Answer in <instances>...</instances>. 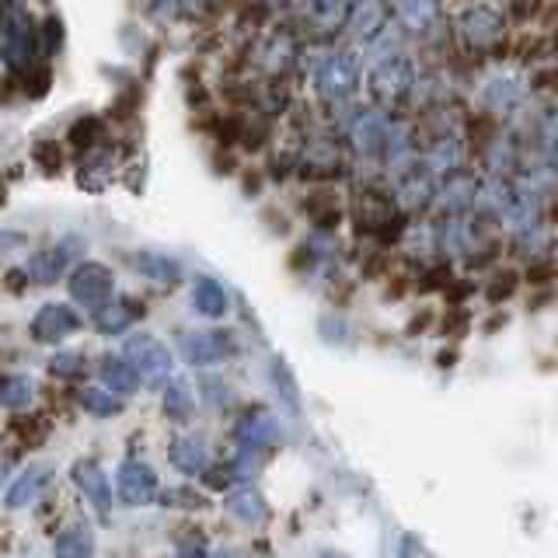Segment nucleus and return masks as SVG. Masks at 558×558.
Returning a JSON list of instances; mask_svg holds the SVG:
<instances>
[{
  "mask_svg": "<svg viewBox=\"0 0 558 558\" xmlns=\"http://www.w3.org/2000/svg\"><path fill=\"white\" fill-rule=\"evenodd\" d=\"M196 304H199V311H203V314H209V318H217V314H223V307H227L223 293H220L214 283H203V287H199Z\"/></svg>",
  "mask_w": 558,
  "mask_h": 558,
  "instance_id": "21",
  "label": "nucleus"
},
{
  "mask_svg": "<svg viewBox=\"0 0 558 558\" xmlns=\"http://www.w3.org/2000/svg\"><path fill=\"white\" fill-rule=\"evenodd\" d=\"M161 405H165V418H171V423H185V418L192 415V409H196V405H192V395H189L185 380H171L168 384Z\"/></svg>",
  "mask_w": 558,
  "mask_h": 558,
  "instance_id": "13",
  "label": "nucleus"
},
{
  "mask_svg": "<svg viewBox=\"0 0 558 558\" xmlns=\"http://www.w3.org/2000/svg\"><path fill=\"white\" fill-rule=\"evenodd\" d=\"M49 374L57 380H81L87 374V363L77 353H57L49 360Z\"/></svg>",
  "mask_w": 558,
  "mask_h": 558,
  "instance_id": "16",
  "label": "nucleus"
},
{
  "mask_svg": "<svg viewBox=\"0 0 558 558\" xmlns=\"http://www.w3.org/2000/svg\"><path fill=\"white\" fill-rule=\"evenodd\" d=\"M109 287H112V279H109V272H105L101 266H84L74 276V293L81 296V301H87V304H98L101 296L109 293Z\"/></svg>",
  "mask_w": 558,
  "mask_h": 558,
  "instance_id": "12",
  "label": "nucleus"
},
{
  "mask_svg": "<svg viewBox=\"0 0 558 558\" xmlns=\"http://www.w3.org/2000/svg\"><path fill=\"white\" fill-rule=\"evenodd\" d=\"M555 276H558V269L551 266V262H537V266H531V272H527L531 283H548V279H555Z\"/></svg>",
  "mask_w": 558,
  "mask_h": 558,
  "instance_id": "23",
  "label": "nucleus"
},
{
  "mask_svg": "<svg viewBox=\"0 0 558 558\" xmlns=\"http://www.w3.org/2000/svg\"><path fill=\"white\" fill-rule=\"evenodd\" d=\"M70 478H74V485L81 488V496L95 506V513L101 520L112 513V485H109L105 471L95 461H87V458L74 461V468H70Z\"/></svg>",
  "mask_w": 558,
  "mask_h": 558,
  "instance_id": "3",
  "label": "nucleus"
},
{
  "mask_svg": "<svg viewBox=\"0 0 558 558\" xmlns=\"http://www.w3.org/2000/svg\"><path fill=\"white\" fill-rule=\"evenodd\" d=\"M517 283H520V276L517 272H499L493 283H488V290H485V296H488V304H502V301H510V296L517 293Z\"/></svg>",
  "mask_w": 558,
  "mask_h": 558,
  "instance_id": "19",
  "label": "nucleus"
},
{
  "mask_svg": "<svg viewBox=\"0 0 558 558\" xmlns=\"http://www.w3.org/2000/svg\"><path fill=\"white\" fill-rule=\"evenodd\" d=\"M98 328L101 331H122V328H126V314H122V311H101L98 314Z\"/></svg>",
  "mask_w": 558,
  "mask_h": 558,
  "instance_id": "22",
  "label": "nucleus"
},
{
  "mask_svg": "<svg viewBox=\"0 0 558 558\" xmlns=\"http://www.w3.org/2000/svg\"><path fill=\"white\" fill-rule=\"evenodd\" d=\"M98 371H101V380L109 384L112 391H119V395H133L140 388V380H144V377L136 374L133 363L119 360V356H105Z\"/></svg>",
  "mask_w": 558,
  "mask_h": 558,
  "instance_id": "10",
  "label": "nucleus"
},
{
  "mask_svg": "<svg viewBox=\"0 0 558 558\" xmlns=\"http://www.w3.org/2000/svg\"><path fill=\"white\" fill-rule=\"evenodd\" d=\"M429 318H433L429 311H423V314H418V318H412V325H409L412 336H415V331H426V328H429Z\"/></svg>",
  "mask_w": 558,
  "mask_h": 558,
  "instance_id": "25",
  "label": "nucleus"
},
{
  "mask_svg": "<svg viewBox=\"0 0 558 558\" xmlns=\"http://www.w3.org/2000/svg\"><path fill=\"white\" fill-rule=\"evenodd\" d=\"M126 353H130V363L136 366V374L144 377L147 388H168L171 384V353L161 342L150 339V336H140V339H130Z\"/></svg>",
  "mask_w": 558,
  "mask_h": 558,
  "instance_id": "2",
  "label": "nucleus"
},
{
  "mask_svg": "<svg viewBox=\"0 0 558 558\" xmlns=\"http://www.w3.org/2000/svg\"><path fill=\"white\" fill-rule=\"evenodd\" d=\"M227 510L244 523H262L269 517V502L262 499L258 488H238V493L227 496Z\"/></svg>",
  "mask_w": 558,
  "mask_h": 558,
  "instance_id": "11",
  "label": "nucleus"
},
{
  "mask_svg": "<svg viewBox=\"0 0 558 558\" xmlns=\"http://www.w3.org/2000/svg\"><path fill=\"white\" fill-rule=\"evenodd\" d=\"M234 436H238V447L262 450V447H269V444L279 440V426H276V418L266 409H252V412H244L238 418Z\"/></svg>",
  "mask_w": 558,
  "mask_h": 558,
  "instance_id": "4",
  "label": "nucleus"
},
{
  "mask_svg": "<svg viewBox=\"0 0 558 558\" xmlns=\"http://www.w3.org/2000/svg\"><path fill=\"white\" fill-rule=\"evenodd\" d=\"M199 478L206 482V488H217V493H223V488H231L238 482V468L234 464H209Z\"/></svg>",
  "mask_w": 558,
  "mask_h": 558,
  "instance_id": "20",
  "label": "nucleus"
},
{
  "mask_svg": "<svg viewBox=\"0 0 558 558\" xmlns=\"http://www.w3.org/2000/svg\"><path fill=\"white\" fill-rule=\"evenodd\" d=\"M0 405L11 412H25L32 405V380L22 374L4 377V388H0Z\"/></svg>",
  "mask_w": 558,
  "mask_h": 558,
  "instance_id": "15",
  "label": "nucleus"
},
{
  "mask_svg": "<svg viewBox=\"0 0 558 558\" xmlns=\"http://www.w3.org/2000/svg\"><path fill=\"white\" fill-rule=\"evenodd\" d=\"M220 558H241V555H220Z\"/></svg>",
  "mask_w": 558,
  "mask_h": 558,
  "instance_id": "30",
  "label": "nucleus"
},
{
  "mask_svg": "<svg viewBox=\"0 0 558 558\" xmlns=\"http://www.w3.org/2000/svg\"><path fill=\"white\" fill-rule=\"evenodd\" d=\"M157 502H165V506H171V510H206L209 506V499L206 496H199V493H192V488H168V493H161V499Z\"/></svg>",
  "mask_w": 558,
  "mask_h": 558,
  "instance_id": "17",
  "label": "nucleus"
},
{
  "mask_svg": "<svg viewBox=\"0 0 558 558\" xmlns=\"http://www.w3.org/2000/svg\"><path fill=\"white\" fill-rule=\"evenodd\" d=\"M116 496L126 506H150L161 499L157 471L147 461H122L116 471Z\"/></svg>",
  "mask_w": 558,
  "mask_h": 558,
  "instance_id": "1",
  "label": "nucleus"
},
{
  "mask_svg": "<svg viewBox=\"0 0 558 558\" xmlns=\"http://www.w3.org/2000/svg\"><path fill=\"white\" fill-rule=\"evenodd\" d=\"M168 458L182 475H203L209 468V447L199 440V436H174L168 447Z\"/></svg>",
  "mask_w": 558,
  "mask_h": 558,
  "instance_id": "6",
  "label": "nucleus"
},
{
  "mask_svg": "<svg viewBox=\"0 0 558 558\" xmlns=\"http://www.w3.org/2000/svg\"><path fill=\"white\" fill-rule=\"evenodd\" d=\"M182 555L185 558H203L206 555V541L203 537H185L182 541Z\"/></svg>",
  "mask_w": 558,
  "mask_h": 558,
  "instance_id": "24",
  "label": "nucleus"
},
{
  "mask_svg": "<svg viewBox=\"0 0 558 558\" xmlns=\"http://www.w3.org/2000/svg\"><path fill=\"white\" fill-rule=\"evenodd\" d=\"M272 384H276V391L283 395L279 401L290 409V412H301V391H296V384L293 377L287 374V366L283 363H272Z\"/></svg>",
  "mask_w": 558,
  "mask_h": 558,
  "instance_id": "18",
  "label": "nucleus"
},
{
  "mask_svg": "<svg viewBox=\"0 0 558 558\" xmlns=\"http://www.w3.org/2000/svg\"><path fill=\"white\" fill-rule=\"evenodd\" d=\"M70 331H77V318L70 307H46L32 325V336L39 342H63Z\"/></svg>",
  "mask_w": 558,
  "mask_h": 558,
  "instance_id": "8",
  "label": "nucleus"
},
{
  "mask_svg": "<svg viewBox=\"0 0 558 558\" xmlns=\"http://www.w3.org/2000/svg\"><path fill=\"white\" fill-rule=\"evenodd\" d=\"M49 478H52V471H49V468L32 464L28 471H22V475H17V478L8 485L4 506H8V510H25V506L39 502V499H43V493L49 488Z\"/></svg>",
  "mask_w": 558,
  "mask_h": 558,
  "instance_id": "5",
  "label": "nucleus"
},
{
  "mask_svg": "<svg viewBox=\"0 0 558 558\" xmlns=\"http://www.w3.org/2000/svg\"><path fill=\"white\" fill-rule=\"evenodd\" d=\"M77 405L87 415H95V418H116V415H122V401L112 398L109 391H101V388H84L77 395Z\"/></svg>",
  "mask_w": 558,
  "mask_h": 558,
  "instance_id": "14",
  "label": "nucleus"
},
{
  "mask_svg": "<svg viewBox=\"0 0 558 558\" xmlns=\"http://www.w3.org/2000/svg\"><path fill=\"white\" fill-rule=\"evenodd\" d=\"M52 558H95V531L87 523H74L52 541Z\"/></svg>",
  "mask_w": 558,
  "mask_h": 558,
  "instance_id": "9",
  "label": "nucleus"
},
{
  "mask_svg": "<svg viewBox=\"0 0 558 558\" xmlns=\"http://www.w3.org/2000/svg\"><path fill=\"white\" fill-rule=\"evenodd\" d=\"M25 279H28V276H22V272H8V290H14V293H17V290H22Z\"/></svg>",
  "mask_w": 558,
  "mask_h": 558,
  "instance_id": "27",
  "label": "nucleus"
},
{
  "mask_svg": "<svg viewBox=\"0 0 558 558\" xmlns=\"http://www.w3.org/2000/svg\"><path fill=\"white\" fill-rule=\"evenodd\" d=\"M464 311H458V314H453V318L450 322H444V331H464Z\"/></svg>",
  "mask_w": 558,
  "mask_h": 558,
  "instance_id": "26",
  "label": "nucleus"
},
{
  "mask_svg": "<svg viewBox=\"0 0 558 558\" xmlns=\"http://www.w3.org/2000/svg\"><path fill=\"white\" fill-rule=\"evenodd\" d=\"M318 558H353V555H345V551H336V548H325Z\"/></svg>",
  "mask_w": 558,
  "mask_h": 558,
  "instance_id": "28",
  "label": "nucleus"
},
{
  "mask_svg": "<svg viewBox=\"0 0 558 558\" xmlns=\"http://www.w3.org/2000/svg\"><path fill=\"white\" fill-rule=\"evenodd\" d=\"M551 217H555V220H558V206H555V209H551Z\"/></svg>",
  "mask_w": 558,
  "mask_h": 558,
  "instance_id": "29",
  "label": "nucleus"
},
{
  "mask_svg": "<svg viewBox=\"0 0 558 558\" xmlns=\"http://www.w3.org/2000/svg\"><path fill=\"white\" fill-rule=\"evenodd\" d=\"M182 353L189 363H220L227 356H234L231 336H185Z\"/></svg>",
  "mask_w": 558,
  "mask_h": 558,
  "instance_id": "7",
  "label": "nucleus"
}]
</instances>
